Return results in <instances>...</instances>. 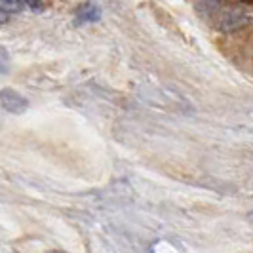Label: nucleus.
Returning <instances> with one entry per match:
<instances>
[{
	"instance_id": "f257e3e1",
	"label": "nucleus",
	"mask_w": 253,
	"mask_h": 253,
	"mask_svg": "<svg viewBox=\"0 0 253 253\" xmlns=\"http://www.w3.org/2000/svg\"><path fill=\"white\" fill-rule=\"evenodd\" d=\"M250 15L240 10V8H227L223 10L219 19H217V27L223 33H232V31H240L246 25H250Z\"/></svg>"
},
{
	"instance_id": "f03ea898",
	"label": "nucleus",
	"mask_w": 253,
	"mask_h": 253,
	"mask_svg": "<svg viewBox=\"0 0 253 253\" xmlns=\"http://www.w3.org/2000/svg\"><path fill=\"white\" fill-rule=\"evenodd\" d=\"M0 107L10 114H23L29 109V99L12 88L0 89Z\"/></svg>"
},
{
	"instance_id": "7ed1b4c3",
	"label": "nucleus",
	"mask_w": 253,
	"mask_h": 253,
	"mask_svg": "<svg viewBox=\"0 0 253 253\" xmlns=\"http://www.w3.org/2000/svg\"><path fill=\"white\" fill-rule=\"evenodd\" d=\"M101 19V8L95 6V4H82L78 10H76V17L75 23L76 25H84V23H95Z\"/></svg>"
},
{
	"instance_id": "20e7f679",
	"label": "nucleus",
	"mask_w": 253,
	"mask_h": 253,
	"mask_svg": "<svg viewBox=\"0 0 253 253\" xmlns=\"http://www.w3.org/2000/svg\"><path fill=\"white\" fill-rule=\"evenodd\" d=\"M23 6V0H0V10L6 13H19Z\"/></svg>"
},
{
	"instance_id": "39448f33",
	"label": "nucleus",
	"mask_w": 253,
	"mask_h": 253,
	"mask_svg": "<svg viewBox=\"0 0 253 253\" xmlns=\"http://www.w3.org/2000/svg\"><path fill=\"white\" fill-rule=\"evenodd\" d=\"M8 65H10V53H8L6 48L0 46V73L8 71Z\"/></svg>"
},
{
	"instance_id": "423d86ee",
	"label": "nucleus",
	"mask_w": 253,
	"mask_h": 253,
	"mask_svg": "<svg viewBox=\"0 0 253 253\" xmlns=\"http://www.w3.org/2000/svg\"><path fill=\"white\" fill-rule=\"evenodd\" d=\"M27 8H31V12H37L40 13L44 10V0H23Z\"/></svg>"
},
{
	"instance_id": "0eeeda50",
	"label": "nucleus",
	"mask_w": 253,
	"mask_h": 253,
	"mask_svg": "<svg viewBox=\"0 0 253 253\" xmlns=\"http://www.w3.org/2000/svg\"><path fill=\"white\" fill-rule=\"evenodd\" d=\"M8 17H10V13H6V12H2V10H0V23H6V21H8Z\"/></svg>"
},
{
	"instance_id": "6e6552de",
	"label": "nucleus",
	"mask_w": 253,
	"mask_h": 253,
	"mask_svg": "<svg viewBox=\"0 0 253 253\" xmlns=\"http://www.w3.org/2000/svg\"><path fill=\"white\" fill-rule=\"evenodd\" d=\"M248 219H250V221L253 223V211H250V213H248Z\"/></svg>"
}]
</instances>
